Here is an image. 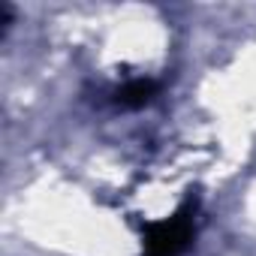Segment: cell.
Instances as JSON below:
<instances>
[{"mask_svg":"<svg viewBox=\"0 0 256 256\" xmlns=\"http://www.w3.org/2000/svg\"><path fill=\"white\" fill-rule=\"evenodd\" d=\"M193 214H196V202H184L169 220H157L145 226V256H181L193 235Z\"/></svg>","mask_w":256,"mask_h":256,"instance_id":"obj_1","label":"cell"},{"mask_svg":"<svg viewBox=\"0 0 256 256\" xmlns=\"http://www.w3.org/2000/svg\"><path fill=\"white\" fill-rule=\"evenodd\" d=\"M157 90H160V84L154 78H136V82H130V84H124V88L114 90V102L120 108H139V106L151 102L157 96Z\"/></svg>","mask_w":256,"mask_h":256,"instance_id":"obj_2","label":"cell"}]
</instances>
